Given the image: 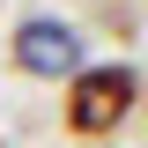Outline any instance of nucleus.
I'll use <instances>...</instances> for the list:
<instances>
[{
	"instance_id": "nucleus-1",
	"label": "nucleus",
	"mask_w": 148,
	"mask_h": 148,
	"mask_svg": "<svg viewBox=\"0 0 148 148\" xmlns=\"http://www.w3.org/2000/svg\"><path fill=\"white\" fill-rule=\"evenodd\" d=\"M133 96H141V82H133V67H82L67 82V133H82V141H104V133H119V119L133 111Z\"/></svg>"
},
{
	"instance_id": "nucleus-2",
	"label": "nucleus",
	"mask_w": 148,
	"mask_h": 148,
	"mask_svg": "<svg viewBox=\"0 0 148 148\" xmlns=\"http://www.w3.org/2000/svg\"><path fill=\"white\" fill-rule=\"evenodd\" d=\"M15 67L22 74H45V82H59V74H82V37L67 30V22H52V15H30L15 30Z\"/></svg>"
}]
</instances>
